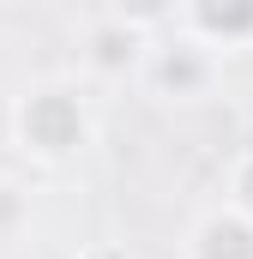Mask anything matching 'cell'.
I'll list each match as a JSON object with an SVG mask.
<instances>
[{
	"mask_svg": "<svg viewBox=\"0 0 253 259\" xmlns=\"http://www.w3.org/2000/svg\"><path fill=\"white\" fill-rule=\"evenodd\" d=\"M145 78H151V84H163V91L193 97V91H205V84H211V55H205L199 42L151 49V55H145Z\"/></svg>",
	"mask_w": 253,
	"mask_h": 259,
	"instance_id": "obj_3",
	"label": "cell"
},
{
	"mask_svg": "<svg viewBox=\"0 0 253 259\" xmlns=\"http://www.w3.org/2000/svg\"><path fill=\"white\" fill-rule=\"evenodd\" d=\"M18 139H24V151H36L43 163H61L72 151H85V139H91V109L78 103V91L43 84V91H30V97L18 103Z\"/></svg>",
	"mask_w": 253,
	"mask_h": 259,
	"instance_id": "obj_1",
	"label": "cell"
},
{
	"mask_svg": "<svg viewBox=\"0 0 253 259\" xmlns=\"http://www.w3.org/2000/svg\"><path fill=\"white\" fill-rule=\"evenodd\" d=\"M229 211H241L253 223V151L235 163V175H229Z\"/></svg>",
	"mask_w": 253,
	"mask_h": 259,
	"instance_id": "obj_4",
	"label": "cell"
},
{
	"mask_svg": "<svg viewBox=\"0 0 253 259\" xmlns=\"http://www.w3.org/2000/svg\"><path fill=\"white\" fill-rule=\"evenodd\" d=\"M187 259H253V223L241 211H211L187 235Z\"/></svg>",
	"mask_w": 253,
	"mask_h": 259,
	"instance_id": "obj_2",
	"label": "cell"
},
{
	"mask_svg": "<svg viewBox=\"0 0 253 259\" xmlns=\"http://www.w3.org/2000/svg\"><path fill=\"white\" fill-rule=\"evenodd\" d=\"M85 259H126V253L115 247V241H91V253H85Z\"/></svg>",
	"mask_w": 253,
	"mask_h": 259,
	"instance_id": "obj_5",
	"label": "cell"
}]
</instances>
